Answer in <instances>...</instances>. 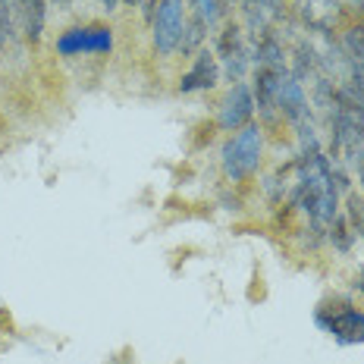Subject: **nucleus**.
<instances>
[{
	"mask_svg": "<svg viewBox=\"0 0 364 364\" xmlns=\"http://www.w3.org/2000/svg\"><path fill=\"white\" fill-rule=\"evenodd\" d=\"M101 4L107 6V10H117V4H119V0H101Z\"/></svg>",
	"mask_w": 364,
	"mask_h": 364,
	"instance_id": "ddd939ff",
	"label": "nucleus"
},
{
	"mask_svg": "<svg viewBox=\"0 0 364 364\" xmlns=\"http://www.w3.org/2000/svg\"><path fill=\"white\" fill-rule=\"evenodd\" d=\"M264 164V126L248 123L230 132V139L220 148V170H223L226 182H245L252 179Z\"/></svg>",
	"mask_w": 364,
	"mask_h": 364,
	"instance_id": "f257e3e1",
	"label": "nucleus"
},
{
	"mask_svg": "<svg viewBox=\"0 0 364 364\" xmlns=\"http://www.w3.org/2000/svg\"><path fill=\"white\" fill-rule=\"evenodd\" d=\"M195 16H198L204 26H214L220 19V0H192Z\"/></svg>",
	"mask_w": 364,
	"mask_h": 364,
	"instance_id": "9b49d317",
	"label": "nucleus"
},
{
	"mask_svg": "<svg viewBox=\"0 0 364 364\" xmlns=\"http://www.w3.org/2000/svg\"><path fill=\"white\" fill-rule=\"evenodd\" d=\"M361 10H364V0H361Z\"/></svg>",
	"mask_w": 364,
	"mask_h": 364,
	"instance_id": "4468645a",
	"label": "nucleus"
},
{
	"mask_svg": "<svg viewBox=\"0 0 364 364\" xmlns=\"http://www.w3.org/2000/svg\"><path fill=\"white\" fill-rule=\"evenodd\" d=\"M273 104L286 119H301L308 113V97L301 91V82H295L292 75H277V91H273Z\"/></svg>",
	"mask_w": 364,
	"mask_h": 364,
	"instance_id": "0eeeda50",
	"label": "nucleus"
},
{
	"mask_svg": "<svg viewBox=\"0 0 364 364\" xmlns=\"http://www.w3.org/2000/svg\"><path fill=\"white\" fill-rule=\"evenodd\" d=\"M317 327L330 333L339 346H358L364 343V311L352 299H333L323 301L314 314Z\"/></svg>",
	"mask_w": 364,
	"mask_h": 364,
	"instance_id": "f03ea898",
	"label": "nucleus"
},
{
	"mask_svg": "<svg viewBox=\"0 0 364 364\" xmlns=\"http://www.w3.org/2000/svg\"><path fill=\"white\" fill-rule=\"evenodd\" d=\"M19 6V19H22V32L32 44L41 41L44 35V19H48V10H44V0H16Z\"/></svg>",
	"mask_w": 364,
	"mask_h": 364,
	"instance_id": "1a4fd4ad",
	"label": "nucleus"
},
{
	"mask_svg": "<svg viewBox=\"0 0 364 364\" xmlns=\"http://www.w3.org/2000/svg\"><path fill=\"white\" fill-rule=\"evenodd\" d=\"M217 82H220L217 54H214V50H208V48H201L198 54H195L192 66H188V70L179 75L176 91H179V95H192V91H210V88H217Z\"/></svg>",
	"mask_w": 364,
	"mask_h": 364,
	"instance_id": "423d86ee",
	"label": "nucleus"
},
{
	"mask_svg": "<svg viewBox=\"0 0 364 364\" xmlns=\"http://www.w3.org/2000/svg\"><path fill=\"white\" fill-rule=\"evenodd\" d=\"M255 91L252 85H245V82H236L230 91L223 95V101H220L217 107V126L223 129V132H236V129L248 126L255 119Z\"/></svg>",
	"mask_w": 364,
	"mask_h": 364,
	"instance_id": "39448f33",
	"label": "nucleus"
},
{
	"mask_svg": "<svg viewBox=\"0 0 364 364\" xmlns=\"http://www.w3.org/2000/svg\"><path fill=\"white\" fill-rule=\"evenodd\" d=\"M188 26V4L186 0H161L151 13V44L157 57L170 60L179 50L182 35Z\"/></svg>",
	"mask_w": 364,
	"mask_h": 364,
	"instance_id": "7ed1b4c3",
	"label": "nucleus"
},
{
	"mask_svg": "<svg viewBox=\"0 0 364 364\" xmlns=\"http://www.w3.org/2000/svg\"><path fill=\"white\" fill-rule=\"evenodd\" d=\"M113 41H117V35H113L110 26H104V22H88V26L63 28L54 41V50L66 60L88 57V54H110Z\"/></svg>",
	"mask_w": 364,
	"mask_h": 364,
	"instance_id": "20e7f679",
	"label": "nucleus"
},
{
	"mask_svg": "<svg viewBox=\"0 0 364 364\" xmlns=\"http://www.w3.org/2000/svg\"><path fill=\"white\" fill-rule=\"evenodd\" d=\"M346 208H348V223H352V232H355V236H364V198H358V195H348Z\"/></svg>",
	"mask_w": 364,
	"mask_h": 364,
	"instance_id": "9d476101",
	"label": "nucleus"
},
{
	"mask_svg": "<svg viewBox=\"0 0 364 364\" xmlns=\"http://www.w3.org/2000/svg\"><path fill=\"white\" fill-rule=\"evenodd\" d=\"M299 13L311 28L323 32V28L336 26L339 13H343V4H339V0H299Z\"/></svg>",
	"mask_w": 364,
	"mask_h": 364,
	"instance_id": "6e6552de",
	"label": "nucleus"
},
{
	"mask_svg": "<svg viewBox=\"0 0 364 364\" xmlns=\"http://www.w3.org/2000/svg\"><path fill=\"white\" fill-rule=\"evenodd\" d=\"M201 28H204V22L195 16L192 26H186V35H182V44H179V50L182 54H192V50H198V44H201Z\"/></svg>",
	"mask_w": 364,
	"mask_h": 364,
	"instance_id": "f8f14e48",
	"label": "nucleus"
}]
</instances>
